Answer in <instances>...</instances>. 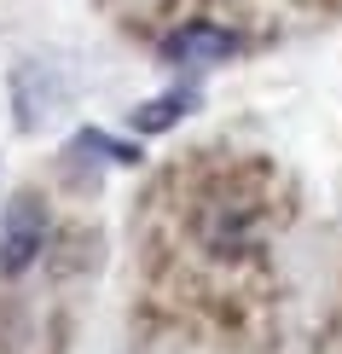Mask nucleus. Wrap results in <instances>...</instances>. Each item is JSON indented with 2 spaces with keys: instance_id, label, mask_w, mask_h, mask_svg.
Returning <instances> with one entry per match:
<instances>
[{
  "instance_id": "1",
  "label": "nucleus",
  "mask_w": 342,
  "mask_h": 354,
  "mask_svg": "<svg viewBox=\"0 0 342 354\" xmlns=\"http://www.w3.org/2000/svg\"><path fill=\"white\" fill-rule=\"evenodd\" d=\"M41 244H47V209H41L29 192L6 203L0 215V279H18L41 261Z\"/></svg>"
},
{
  "instance_id": "2",
  "label": "nucleus",
  "mask_w": 342,
  "mask_h": 354,
  "mask_svg": "<svg viewBox=\"0 0 342 354\" xmlns=\"http://www.w3.org/2000/svg\"><path fill=\"white\" fill-rule=\"evenodd\" d=\"M157 58L169 70H215V64H232L238 58V35L209 24V18H191V24L174 29V35L157 41Z\"/></svg>"
},
{
  "instance_id": "3",
  "label": "nucleus",
  "mask_w": 342,
  "mask_h": 354,
  "mask_svg": "<svg viewBox=\"0 0 342 354\" xmlns=\"http://www.w3.org/2000/svg\"><path fill=\"white\" fill-rule=\"evenodd\" d=\"M198 87H169V93H157V99H145V105H133L128 111V128H133V134H145V140H151V134H169V128L174 122H186V116L191 111H198Z\"/></svg>"
},
{
  "instance_id": "4",
  "label": "nucleus",
  "mask_w": 342,
  "mask_h": 354,
  "mask_svg": "<svg viewBox=\"0 0 342 354\" xmlns=\"http://www.w3.org/2000/svg\"><path fill=\"white\" fill-rule=\"evenodd\" d=\"M64 151H87V157H99V163H111V169H140L145 163L140 140H116V134H105V128H93V122L76 128Z\"/></svg>"
}]
</instances>
